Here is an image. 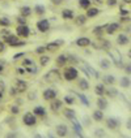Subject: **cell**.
Instances as JSON below:
<instances>
[{
  "mask_svg": "<svg viewBox=\"0 0 131 138\" xmlns=\"http://www.w3.org/2000/svg\"><path fill=\"white\" fill-rule=\"evenodd\" d=\"M63 76H64V78L67 79V81H72V79H75L76 77H78V69L70 66V68H67L64 71Z\"/></svg>",
  "mask_w": 131,
  "mask_h": 138,
  "instance_id": "1",
  "label": "cell"
},
{
  "mask_svg": "<svg viewBox=\"0 0 131 138\" xmlns=\"http://www.w3.org/2000/svg\"><path fill=\"white\" fill-rule=\"evenodd\" d=\"M37 27H38L39 31L45 33V31H47V30L50 29V24H49V21H47V20H41V21H38Z\"/></svg>",
  "mask_w": 131,
  "mask_h": 138,
  "instance_id": "2",
  "label": "cell"
},
{
  "mask_svg": "<svg viewBox=\"0 0 131 138\" xmlns=\"http://www.w3.org/2000/svg\"><path fill=\"white\" fill-rule=\"evenodd\" d=\"M5 42L8 44H10V46H21V44H24L23 42H18L16 35H7L5 37Z\"/></svg>",
  "mask_w": 131,
  "mask_h": 138,
  "instance_id": "3",
  "label": "cell"
},
{
  "mask_svg": "<svg viewBox=\"0 0 131 138\" xmlns=\"http://www.w3.org/2000/svg\"><path fill=\"white\" fill-rule=\"evenodd\" d=\"M24 122H25L26 125L31 126V125H34V124L37 122V119H36L34 115H31V113H26L25 116H24Z\"/></svg>",
  "mask_w": 131,
  "mask_h": 138,
  "instance_id": "4",
  "label": "cell"
},
{
  "mask_svg": "<svg viewBox=\"0 0 131 138\" xmlns=\"http://www.w3.org/2000/svg\"><path fill=\"white\" fill-rule=\"evenodd\" d=\"M29 33H30V30H29V27L25 26V25H20V26L17 27V34H18L20 37L26 38V37L29 35Z\"/></svg>",
  "mask_w": 131,
  "mask_h": 138,
  "instance_id": "5",
  "label": "cell"
},
{
  "mask_svg": "<svg viewBox=\"0 0 131 138\" xmlns=\"http://www.w3.org/2000/svg\"><path fill=\"white\" fill-rule=\"evenodd\" d=\"M55 96H57V91L52 90V89H47V90H45V93H43V98L46 100H52Z\"/></svg>",
  "mask_w": 131,
  "mask_h": 138,
  "instance_id": "6",
  "label": "cell"
},
{
  "mask_svg": "<svg viewBox=\"0 0 131 138\" xmlns=\"http://www.w3.org/2000/svg\"><path fill=\"white\" fill-rule=\"evenodd\" d=\"M71 121H72V125H73V128H75L76 134H78L79 137H83V133H81V126L79 125V122H78V120L75 119V116H73V117H71Z\"/></svg>",
  "mask_w": 131,
  "mask_h": 138,
  "instance_id": "7",
  "label": "cell"
},
{
  "mask_svg": "<svg viewBox=\"0 0 131 138\" xmlns=\"http://www.w3.org/2000/svg\"><path fill=\"white\" fill-rule=\"evenodd\" d=\"M57 133L60 137L66 135V134H67V126H66V125H58L57 126Z\"/></svg>",
  "mask_w": 131,
  "mask_h": 138,
  "instance_id": "8",
  "label": "cell"
},
{
  "mask_svg": "<svg viewBox=\"0 0 131 138\" xmlns=\"http://www.w3.org/2000/svg\"><path fill=\"white\" fill-rule=\"evenodd\" d=\"M76 43H78V46H80V47H86L91 42H89L88 38H79Z\"/></svg>",
  "mask_w": 131,
  "mask_h": 138,
  "instance_id": "9",
  "label": "cell"
},
{
  "mask_svg": "<svg viewBox=\"0 0 131 138\" xmlns=\"http://www.w3.org/2000/svg\"><path fill=\"white\" fill-rule=\"evenodd\" d=\"M63 43V40H58V42H55V43H50L47 47H46V50H50V51H54V50H57L59 46Z\"/></svg>",
  "mask_w": 131,
  "mask_h": 138,
  "instance_id": "10",
  "label": "cell"
},
{
  "mask_svg": "<svg viewBox=\"0 0 131 138\" xmlns=\"http://www.w3.org/2000/svg\"><path fill=\"white\" fill-rule=\"evenodd\" d=\"M102 117H104V115H102V111H101V109H98V111H94V112H93V119H94L96 121H101Z\"/></svg>",
  "mask_w": 131,
  "mask_h": 138,
  "instance_id": "11",
  "label": "cell"
},
{
  "mask_svg": "<svg viewBox=\"0 0 131 138\" xmlns=\"http://www.w3.org/2000/svg\"><path fill=\"white\" fill-rule=\"evenodd\" d=\"M97 106H98V108H100V109H105L106 106H107V102L104 98H100V99L97 100Z\"/></svg>",
  "mask_w": 131,
  "mask_h": 138,
  "instance_id": "12",
  "label": "cell"
},
{
  "mask_svg": "<svg viewBox=\"0 0 131 138\" xmlns=\"http://www.w3.org/2000/svg\"><path fill=\"white\" fill-rule=\"evenodd\" d=\"M62 16L64 18L70 20V18H73V12H72V10H70V9H64L63 12H62Z\"/></svg>",
  "mask_w": 131,
  "mask_h": 138,
  "instance_id": "13",
  "label": "cell"
},
{
  "mask_svg": "<svg viewBox=\"0 0 131 138\" xmlns=\"http://www.w3.org/2000/svg\"><path fill=\"white\" fill-rule=\"evenodd\" d=\"M62 106V102L60 100H57L55 98H54V100H52V103H51V109L52 111H58V108Z\"/></svg>",
  "mask_w": 131,
  "mask_h": 138,
  "instance_id": "14",
  "label": "cell"
},
{
  "mask_svg": "<svg viewBox=\"0 0 131 138\" xmlns=\"http://www.w3.org/2000/svg\"><path fill=\"white\" fill-rule=\"evenodd\" d=\"M30 13H31V9L29 7H23L21 8V16L23 17H28Z\"/></svg>",
  "mask_w": 131,
  "mask_h": 138,
  "instance_id": "15",
  "label": "cell"
},
{
  "mask_svg": "<svg viewBox=\"0 0 131 138\" xmlns=\"http://www.w3.org/2000/svg\"><path fill=\"white\" fill-rule=\"evenodd\" d=\"M118 43L122 44V46L123 44H127L128 43V37L127 35H123V34H122V35H119L118 37Z\"/></svg>",
  "mask_w": 131,
  "mask_h": 138,
  "instance_id": "16",
  "label": "cell"
},
{
  "mask_svg": "<svg viewBox=\"0 0 131 138\" xmlns=\"http://www.w3.org/2000/svg\"><path fill=\"white\" fill-rule=\"evenodd\" d=\"M118 27H119V25H118V24H110V25H109V27H107V30H106V31H107L109 34H113L115 30H118Z\"/></svg>",
  "mask_w": 131,
  "mask_h": 138,
  "instance_id": "17",
  "label": "cell"
},
{
  "mask_svg": "<svg viewBox=\"0 0 131 138\" xmlns=\"http://www.w3.org/2000/svg\"><path fill=\"white\" fill-rule=\"evenodd\" d=\"M107 126H109L110 129H115L117 126H118V122H117L114 119H109V120H107Z\"/></svg>",
  "mask_w": 131,
  "mask_h": 138,
  "instance_id": "18",
  "label": "cell"
},
{
  "mask_svg": "<svg viewBox=\"0 0 131 138\" xmlns=\"http://www.w3.org/2000/svg\"><path fill=\"white\" fill-rule=\"evenodd\" d=\"M34 113L36 115H38V116H45V108H43V107H36L34 108Z\"/></svg>",
  "mask_w": 131,
  "mask_h": 138,
  "instance_id": "19",
  "label": "cell"
},
{
  "mask_svg": "<svg viewBox=\"0 0 131 138\" xmlns=\"http://www.w3.org/2000/svg\"><path fill=\"white\" fill-rule=\"evenodd\" d=\"M97 13H98V9L97 8H91V9H88L86 17H94V16H97Z\"/></svg>",
  "mask_w": 131,
  "mask_h": 138,
  "instance_id": "20",
  "label": "cell"
},
{
  "mask_svg": "<svg viewBox=\"0 0 131 138\" xmlns=\"http://www.w3.org/2000/svg\"><path fill=\"white\" fill-rule=\"evenodd\" d=\"M96 93L98 95H104L105 94V87H104V85H97L96 86Z\"/></svg>",
  "mask_w": 131,
  "mask_h": 138,
  "instance_id": "21",
  "label": "cell"
},
{
  "mask_svg": "<svg viewBox=\"0 0 131 138\" xmlns=\"http://www.w3.org/2000/svg\"><path fill=\"white\" fill-rule=\"evenodd\" d=\"M25 89H26V84L25 82H21V81H18L17 82V91H25Z\"/></svg>",
  "mask_w": 131,
  "mask_h": 138,
  "instance_id": "22",
  "label": "cell"
},
{
  "mask_svg": "<svg viewBox=\"0 0 131 138\" xmlns=\"http://www.w3.org/2000/svg\"><path fill=\"white\" fill-rule=\"evenodd\" d=\"M104 81H105V84H114L115 82V78L113 77V76H105V78H104Z\"/></svg>",
  "mask_w": 131,
  "mask_h": 138,
  "instance_id": "23",
  "label": "cell"
},
{
  "mask_svg": "<svg viewBox=\"0 0 131 138\" xmlns=\"http://www.w3.org/2000/svg\"><path fill=\"white\" fill-rule=\"evenodd\" d=\"M79 4H80V7L81 8H89V5H91V2H89V0H80V2H79Z\"/></svg>",
  "mask_w": 131,
  "mask_h": 138,
  "instance_id": "24",
  "label": "cell"
},
{
  "mask_svg": "<svg viewBox=\"0 0 131 138\" xmlns=\"http://www.w3.org/2000/svg\"><path fill=\"white\" fill-rule=\"evenodd\" d=\"M51 77H52V78H59V74H58V72H57V71H54V72H50V73L46 76V81H49V79H50Z\"/></svg>",
  "mask_w": 131,
  "mask_h": 138,
  "instance_id": "25",
  "label": "cell"
},
{
  "mask_svg": "<svg viewBox=\"0 0 131 138\" xmlns=\"http://www.w3.org/2000/svg\"><path fill=\"white\" fill-rule=\"evenodd\" d=\"M49 61H50V57H49V56H41V65H42V66L47 65Z\"/></svg>",
  "mask_w": 131,
  "mask_h": 138,
  "instance_id": "26",
  "label": "cell"
},
{
  "mask_svg": "<svg viewBox=\"0 0 131 138\" xmlns=\"http://www.w3.org/2000/svg\"><path fill=\"white\" fill-rule=\"evenodd\" d=\"M79 86L81 87V90H88V87H89L88 82H86L85 79H81V81H80V84H79Z\"/></svg>",
  "mask_w": 131,
  "mask_h": 138,
  "instance_id": "27",
  "label": "cell"
},
{
  "mask_svg": "<svg viewBox=\"0 0 131 138\" xmlns=\"http://www.w3.org/2000/svg\"><path fill=\"white\" fill-rule=\"evenodd\" d=\"M76 95H78V96H79V98L81 99V102L84 103L85 106H89V102H88V99H86V98H85V96H84L83 94H80V93H76Z\"/></svg>",
  "mask_w": 131,
  "mask_h": 138,
  "instance_id": "28",
  "label": "cell"
},
{
  "mask_svg": "<svg viewBox=\"0 0 131 138\" xmlns=\"http://www.w3.org/2000/svg\"><path fill=\"white\" fill-rule=\"evenodd\" d=\"M64 115H66V116H67L68 119H71V117H73L75 116V112L72 111V109H64Z\"/></svg>",
  "mask_w": 131,
  "mask_h": 138,
  "instance_id": "29",
  "label": "cell"
},
{
  "mask_svg": "<svg viewBox=\"0 0 131 138\" xmlns=\"http://www.w3.org/2000/svg\"><path fill=\"white\" fill-rule=\"evenodd\" d=\"M9 20L8 18H0V25L2 26H9Z\"/></svg>",
  "mask_w": 131,
  "mask_h": 138,
  "instance_id": "30",
  "label": "cell"
},
{
  "mask_svg": "<svg viewBox=\"0 0 131 138\" xmlns=\"http://www.w3.org/2000/svg\"><path fill=\"white\" fill-rule=\"evenodd\" d=\"M84 22H85V17L84 16H79L78 18H76V24H78V25H83Z\"/></svg>",
  "mask_w": 131,
  "mask_h": 138,
  "instance_id": "31",
  "label": "cell"
},
{
  "mask_svg": "<svg viewBox=\"0 0 131 138\" xmlns=\"http://www.w3.org/2000/svg\"><path fill=\"white\" fill-rule=\"evenodd\" d=\"M64 102L67 103V104H73V102H75V99L72 98V96H70V95H67L64 98Z\"/></svg>",
  "mask_w": 131,
  "mask_h": 138,
  "instance_id": "32",
  "label": "cell"
},
{
  "mask_svg": "<svg viewBox=\"0 0 131 138\" xmlns=\"http://www.w3.org/2000/svg\"><path fill=\"white\" fill-rule=\"evenodd\" d=\"M36 12H37L38 15H42V13H45V8H43L42 5H37V7H36Z\"/></svg>",
  "mask_w": 131,
  "mask_h": 138,
  "instance_id": "33",
  "label": "cell"
},
{
  "mask_svg": "<svg viewBox=\"0 0 131 138\" xmlns=\"http://www.w3.org/2000/svg\"><path fill=\"white\" fill-rule=\"evenodd\" d=\"M66 61H67L66 56H63V55H62V56H59V57H58V64H60V65H62V64H64Z\"/></svg>",
  "mask_w": 131,
  "mask_h": 138,
  "instance_id": "34",
  "label": "cell"
},
{
  "mask_svg": "<svg viewBox=\"0 0 131 138\" xmlns=\"http://www.w3.org/2000/svg\"><path fill=\"white\" fill-rule=\"evenodd\" d=\"M121 84H122V86H123V87H127V86L130 85L128 78H122V82H121Z\"/></svg>",
  "mask_w": 131,
  "mask_h": 138,
  "instance_id": "35",
  "label": "cell"
},
{
  "mask_svg": "<svg viewBox=\"0 0 131 138\" xmlns=\"http://www.w3.org/2000/svg\"><path fill=\"white\" fill-rule=\"evenodd\" d=\"M107 94L110 96H114V95H117V91H114V89H110V90H107Z\"/></svg>",
  "mask_w": 131,
  "mask_h": 138,
  "instance_id": "36",
  "label": "cell"
},
{
  "mask_svg": "<svg viewBox=\"0 0 131 138\" xmlns=\"http://www.w3.org/2000/svg\"><path fill=\"white\" fill-rule=\"evenodd\" d=\"M101 66H102V68H109V61L102 60V61H101Z\"/></svg>",
  "mask_w": 131,
  "mask_h": 138,
  "instance_id": "37",
  "label": "cell"
},
{
  "mask_svg": "<svg viewBox=\"0 0 131 138\" xmlns=\"http://www.w3.org/2000/svg\"><path fill=\"white\" fill-rule=\"evenodd\" d=\"M117 2H115V0H109V2H107V5H114Z\"/></svg>",
  "mask_w": 131,
  "mask_h": 138,
  "instance_id": "38",
  "label": "cell"
},
{
  "mask_svg": "<svg viewBox=\"0 0 131 138\" xmlns=\"http://www.w3.org/2000/svg\"><path fill=\"white\" fill-rule=\"evenodd\" d=\"M45 50H46V48H45V47H39V48H38V50H37V52H38V53H41V52H42V53H43V51H45Z\"/></svg>",
  "mask_w": 131,
  "mask_h": 138,
  "instance_id": "39",
  "label": "cell"
},
{
  "mask_svg": "<svg viewBox=\"0 0 131 138\" xmlns=\"http://www.w3.org/2000/svg\"><path fill=\"white\" fill-rule=\"evenodd\" d=\"M3 51H4V43L0 42V52H3Z\"/></svg>",
  "mask_w": 131,
  "mask_h": 138,
  "instance_id": "40",
  "label": "cell"
},
{
  "mask_svg": "<svg viewBox=\"0 0 131 138\" xmlns=\"http://www.w3.org/2000/svg\"><path fill=\"white\" fill-rule=\"evenodd\" d=\"M12 112H13V113H17V112H18V108H17L16 106H13V107H12Z\"/></svg>",
  "mask_w": 131,
  "mask_h": 138,
  "instance_id": "41",
  "label": "cell"
},
{
  "mask_svg": "<svg viewBox=\"0 0 131 138\" xmlns=\"http://www.w3.org/2000/svg\"><path fill=\"white\" fill-rule=\"evenodd\" d=\"M21 56H24V53L21 52V53H17V55H15V59H18V57H21Z\"/></svg>",
  "mask_w": 131,
  "mask_h": 138,
  "instance_id": "42",
  "label": "cell"
},
{
  "mask_svg": "<svg viewBox=\"0 0 131 138\" xmlns=\"http://www.w3.org/2000/svg\"><path fill=\"white\" fill-rule=\"evenodd\" d=\"M17 72H18L20 74H23V73H24L25 71H24V69H23V68H18V69H17Z\"/></svg>",
  "mask_w": 131,
  "mask_h": 138,
  "instance_id": "43",
  "label": "cell"
},
{
  "mask_svg": "<svg viewBox=\"0 0 131 138\" xmlns=\"http://www.w3.org/2000/svg\"><path fill=\"white\" fill-rule=\"evenodd\" d=\"M60 2H62V0H52V3H54V4H59Z\"/></svg>",
  "mask_w": 131,
  "mask_h": 138,
  "instance_id": "44",
  "label": "cell"
},
{
  "mask_svg": "<svg viewBox=\"0 0 131 138\" xmlns=\"http://www.w3.org/2000/svg\"><path fill=\"white\" fill-rule=\"evenodd\" d=\"M18 22H20V24H24L25 20H24V18H18Z\"/></svg>",
  "mask_w": 131,
  "mask_h": 138,
  "instance_id": "45",
  "label": "cell"
},
{
  "mask_svg": "<svg viewBox=\"0 0 131 138\" xmlns=\"http://www.w3.org/2000/svg\"><path fill=\"white\" fill-rule=\"evenodd\" d=\"M28 71H29V72H31V68H28ZM33 72L36 73V68H33Z\"/></svg>",
  "mask_w": 131,
  "mask_h": 138,
  "instance_id": "46",
  "label": "cell"
},
{
  "mask_svg": "<svg viewBox=\"0 0 131 138\" xmlns=\"http://www.w3.org/2000/svg\"><path fill=\"white\" fill-rule=\"evenodd\" d=\"M24 64H31V61H30V60H25Z\"/></svg>",
  "mask_w": 131,
  "mask_h": 138,
  "instance_id": "47",
  "label": "cell"
},
{
  "mask_svg": "<svg viewBox=\"0 0 131 138\" xmlns=\"http://www.w3.org/2000/svg\"><path fill=\"white\" fill-rule=\"evenodd\" d=\"M2 71H3V66H2V65H0V72H2Z\"/></svg>",
  "mask_w": 131,
  "mask_h": 138,
  "instance_id": "48",
  "label": "cell"
}]
</instances>
